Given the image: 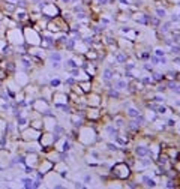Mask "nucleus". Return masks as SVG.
<instances>
[{
    "mask_svg": "<svg viewBox=\"0 0 180 189\" xmlns=\"http://www.w3.org/2000/svg\"><path fill=\"white\" fill-rule=\"evenodd\" d=\"M6 2H11V3H15V2H17V0H6Z\"/></svg>",
    "mask_w": 180,
    "mask_h": 189,
    "instance_id": "obj_2",
    "label": "nucleus"
},
{
    "mask_svg": "<svg viewBox=\"0 0 180 189\" xmlns=\"http://www.w3.org/2000/svg\"><path fill=\"white\" fill-rule=\"evenodd\" d=\"M146 152H147L146 149H137V153H140V155H144Z\"/></svg>",
    "mask_w": 180,
    "mask_h": 189,
    "instance_id": "obj_1",
    "label": "nucleus"
}]
</instances>
